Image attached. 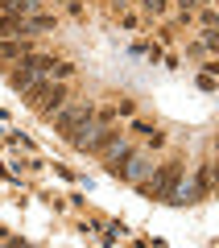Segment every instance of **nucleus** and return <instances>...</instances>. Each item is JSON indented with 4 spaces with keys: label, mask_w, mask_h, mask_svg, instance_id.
Listing matches in <instances>:
<instances>
[{
    "label": "nucleus",
    "mask_w": 219,
    "mask_h": 248,
    "mask_svg": "<svg viewBox=\"0 0 219 248\" xmlns=\"http://www.w3.org/2000/svg\"><path fill=\"white\" fill-rule=\"evenodd\" d=\"M17 66H21V71H13V75H9V83H13V91H21V95H25V91L33 87V83L42 79V75H50L54 58H42V54H25V58H21Z\"/></svg>",
    "instance_id": "1"
},
{
    "label": "nucleus",
    "mask_w": 219,
    "mask_h": 248,
    "mask_svg": "<svg viewBox=\"0 0 219 248\" xmlns=\"http://www.w3.org/2000/svg\"><path fill=\"white\" fill-rule=\"evenodd\" d=\"M178 182H182V166H178V161H170V166H161L153 178H145V182H137V186L145 190V195L166 199V203H170V195H174V186H178Z\"/></svg>",
    "instance_id": "2"
},
{
    "label": "nucleus",
    "mask_w": 219,
    "mask_h": 248,
    "mask_svg": "<svg viewBox=\"0 0 219 248\" xmlns=\"http://www.w3.org/2000/svg\"><path fill=\"white\" fill-rule=\"evenodd\" d=\"M25 95H33V104H37V112H42V116H54L62 104H66V87H62V83H54V79H50V83L37 79Z\"/></svg>",
    "instance_id": "3"
},
{
    "label": "nucleus",
    "mask_w": 219,
    "mask_h": 248,
    "mask_svg": "<svg viewBox=\"0 0 219 248\" xmlns=\"http://www.w3.org/2000/svg\"><path fill=\"white\" fill-rule=\"evenodd\" d=\"M54 120H58V128L70 137L75 128H83L87 120H95V108H91V104H75V108H66V104H62L58 112H54Z\"/></svg>",
    "instance_id": "4"
},
{
    "label": "nucleus",
    "mask_w": 219,
    "mask_h": 248,
    "mask_svg": "<svg viewBox=\"0 0 219 248\" xmlns=\"http://www.w3.org/2000/svg\"><path fill=\"white\" fill-rule=\"evenodd\" d=\"M112 174H120L124 182H145V178L153 174V161H149V157H137V153H128V157H124Z\"/></svg>",
    "instance_id": "5"
},
{
    "label": "nucleus",
    "mask_w": 219,
    "mask_h": 248,
    "mask_svg": "<svg viewBox=\"0 0 219 248\" xmlns=\"http://www.w3.org/2000/svg\"><path fill=\"white\" fill-rule=\"evenodd\" d=\"M25 54H29V42H21V37L17 42H4V37H0V58L4 62H21Z\"/></svg>",
    "instance_id": "6"
},
{
    "label": "nucleus",
    "mask_w": 219,
    "mask_h": 248,
    "mask_svg": "<svg viewBox=\"0 0 219 248\" xmlns=\"http://www.w3.org/2000/svg\"><path fill=\"white\" fill-rule=\"evenodd\" d=\"M21 33H25L21 17L17 13H4V17H0V37H21Z\"/></svg>",
    "instance_id": "7"
},
{
    "label": "nucleus",
    "mask_w": 219,
    "mask_h": 248,
    "mask_svg": "<svg viewBox=\"0 0 219 248\" xmlns=\"http://www.w3.org/2000/svg\"><path fill=\"white\" fill-rule=\"evenodd\" d=\"M37 4H42V0H4V13H17V17H29V13H37Z\"/></svg>",
    "instance_id": "8"
},
{
    "label": "nucleus",
    "mask_w": 219,
    "mask_h": 248,
    "mask_svg": "<svg viewBox=\"0 0 219 248\" xmlns=\"http://www.w3.org/2000/svg\"><path fill=\"white\" fill-rule=\"evenodd\" d=\"M166 4H170V0H141V9L153 13V17H161V13H166Z\"/></svg>",
    "instance_id": "9"
},
{
    "label": "nucleus",
    "mask_w": 219,
    "mask_h": 248,
    "mask_svg": "<svg viewBox=\"0 0 219 248\" xmlns=\"http://www.w3.org/2000/svg\"><path fill=\"white\" fill-rule=\"evenodd\" d=\"M0 244H9V248H17V240H13V236H4V228H0Z\"/></svg>",
    "instance_id": "10"
}]
</instances>
